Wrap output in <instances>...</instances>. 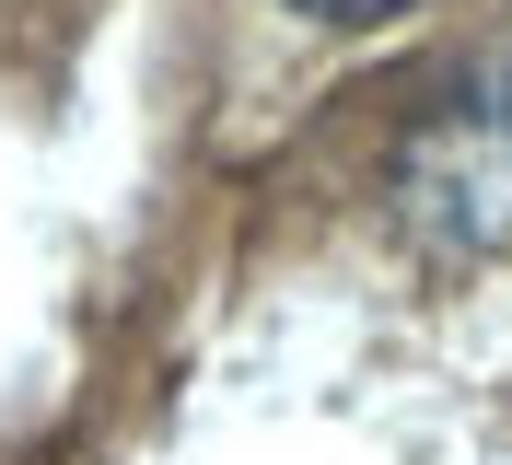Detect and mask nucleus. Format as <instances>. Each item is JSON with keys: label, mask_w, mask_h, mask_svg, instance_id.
Wrapping results in <instances>:
<instances>
[{"label": "nucleus", "mask_w": 512, "mask_h": 465, "mask_svg": "<svg viewBox=\"0 0 512 465\" xmlns=\"http://www.w3.org/2000/svg\"><path fill=\"white\" fill-rule=\"evenodd\" d=\"M396 210L443 256H512V70L466 82L396 152Z\"/></svg>", "instance_id": "f257e3e1"}, {"label": "nucleus", "mask_w": 512, "mask_h": 465, "mask_svg": "<svg viewBox=\"0 0 512 465\" xmlns=\"http://www.w3.org/2000/svg\"><path fill=\"white\" fill-rule=\"evenodd\" d=\"M315 24H396V12H419V0H303Z\"/></svg>", "instance_id": "f03ea898"}]
</instances>
